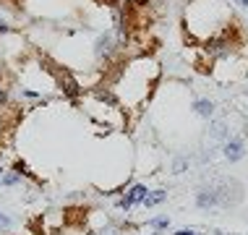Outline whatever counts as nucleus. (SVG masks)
<instances>
[{
  "label": "nucleus",
  "instance_id": "nucleus-8",
  "mask_svg": "<svg viewBox=\"0 0 248 235\" xmlns=\"http://www.w3.org/2000/svg\"><path fill=\"white\" fill-rule=\"evenodd\" d=\"M214 110H217V105H214L209 97H199L196 102H193V112H196L199 118H204V120H212Z\"/></svg>",
  "mask_w": 248,
  "mask_h": 235
},
{
  "label": "nucleus",
  "instance_id": "nucleus-1",
  "mask_svg": "<svg viewBox=\"0 0 248 235\" xmlns=\"http://www.w3.org/2000/svg\"><path fill=\"white\" fill-rule=\"evenodd\" d=\"M183 24L193 42L204 45L212 37L230 29L232 11L225 0H188L186 13H183Z\"/></svg>",
  "mask_w": 248,
  "mask_h": 235
},
{
  "label": "nucleus",
  "instance_id": "nucleus-15",
  "mask_svg": "<svg viewBox=\"0 0 248 235\" xmlns=\"http://www.w3.org/2000/svg\"><path fill=\"white\" fill-rule=\"evenodd\" d=\"M0 227H3V230H5V227H11V217H5L3 212H0Z\"/></svg>",
  "mask_w": 248,
  "mask_h": 235
},
{
  "label": "nucleus",
  "instance_id": "nucleus-7",
  "mask_svg": "<svg viewBox=\"0 0 248 235\" xmlns=\"http://www.w3.org/2000/svg\"><path fill=\"white\" fill-rule=\"evenodd\" d=\"M222 154H225L227 162H238V159H243V154H246L243 139H227L222 144Z\"/></svg>",
  "mask_w": 248,
  "mask_h": 235
},
{
  "label": "nucleus",
  "instance_id": "nucleus-9",
  "mask_svg": "<svg viewBox=\"0 0 248 235\" xmlns=\"http://www.w3.org/2000/svg\"><path fill=\"white\" fill-rule=\"evenodd\" d=\"M209 136L214 141H222V144H225V141L230 139V136H227V120H222V118L212 120V123H209Z\"/></svg>",
  "mask_w": 248,
  "mask_h": 235
},
{
  "label": "nucleus",
  "instance_id": "nucleus-3",
  "mask_svg": "<svg viewBox=\"0 0 248 235\" xmlns=\"http://www.w3.org/2000/svg\"><path fill=\"white\" fill-rule=\"evenodd\" d=\"M50 73H52V78H55V86L63 92V97H68V99H78V97H81L84 86L78 84V78L73 76L71 71L60 68V65H50Z\"/></svg>",
  "mask_w": 248,
  "mask_h": 235
},
{
  "label": "nucleus",
  "instance_id": "nucleus-13",
  "mask_svg": "<svg viewBox=\"0 0 248 235\" xmlns=\"http://www.w3.org/2000/svg\"><path fill=\"white\" fill-rule=\"evenodd\" d=\"M0 183L3 186H18L21 183V175H18V172H5V175L0 178Z\"/></svg>",
  "mask_w": 248,
  "mask_h": 235
},
{
  "label": "nucleus",
  "instance_id": "nucleus-18",
  "mask_svg": "<svg viewBox=\"0 0 248 235\" xmlns=\"http://www.w3.org/2000/svg\"><path fill=\"white\" fill-rule=\"evenodd\" d=\"M235 5H240V8H248V0H232Z\"/></svg>",
  "mask_w": 248,
  "mask_h": 235
},
{
  "label": "nucleus",
  "instance_id": "nucleus-10",
  "mask_svg": "<svg viewBox=\"0 0 248 235\" xmlns=\"http://www.w3.org/2000/svg\"><path fill=\"white\" fill-rule=\"evenodd\" d=\"M167 199V191H162V188H159V191H149V196L144 199V209H154V206H159L162 204V201Z\"/></svg>",
  "mask_w": 248,
  "mask_h": 235
},
{
  "label": "nucleus",
  "instance_id": "nucleus-21",
  "mask_svg": "<svg viewBox=\"0 0 248 235\" xmlns=\"http://www.w3.org/2000/svg\"><path fill=\"white\" fill-rule=\"evenodd\" d=\"M107 235H115V233H107Z\"/></svg>",
  "mask_w": 248,
  "mask_h": 235
},
{
  "label": "nucleus",
  "instance_id": "nucleus-6",
  "mask_svg": "<svg viewBox=\"0 0 248 235\" xmlns=\"http://www.w3.org/2000/svg\"><path fill=\"white\" fill-rule=\"evenodd\" d=\"M196 206H199V209H214V206H219L217 188H214V186L199 188V193H196Z\"/></svg>",
  "mask_w": 248,
  "mask_h": 235
},
{
  "label": "nucleus",
  "instance_id": "nucleus-19",
  "mask_svg": "<svg viewBox=\"0 0 248 235\" xmlns=\"http://www.w3.org/2000/svg\"><path fill=\"white\" fill-rule=\"evenodd\" d=\"M214 235H227V233H222V230H214Z\"/></svg>",
  "mask_w": 248,
  "mask_h": 235
},
{
  "label": "nucleus",
  "instance_id": "nucleus-14",
  "mask_svg": "<svg viewBox=\"0 0 248 235\" xmlns=\"http://www.w3.org/2000/svg\"><path fill=\"white\" fill-rule=\"evenodd\" d=\"M183 170H188V159H186V157H178L175 162H172V172H175V175H180Z\"/></svg>",
  "mask_w": 248,
  "mask_h": 235
},
{
  "label": "nucleus",
  "instance_id": "nucleus-4",
  "mask_svg": "<svg viewBox=\"0 0 248 235\" xmlns=\"http://www.w3.org/2000/svg\"><path fill=\"white\" fill-rule=\"evenodd\" d=\"M217 188V199H219V206H235L240 201V183H235V180H225V183L214 186Z\"/></svg>",
  "mask_w": 248,
  "mask_h": 235
},
{
  "label": "nucleus",
  "instance_id": "nucleus-20",
  "mask_svg": "<svg viewBox=\"0 0 248 235\" xmlns=\"http://www.w3.org/2000/svg\"><path fill=\"white\" fill-rule=\"evenodd\" d=\"M149 235H159V233H149Z\"/></svg>",
  "mask_w": 248,
  "mask_h": 235
},
{
  "label": "nucleus",
  "instance_id": "nucleus-17",
  "mask_svg": "<svg viewBox=\"0 0 248 235\" xmlns=\"http://www.w3.org/2000/svg\"><path fill=\"white\" fill-rule=\"evenodd\" d=\"M172 235H199L196 230H178V233H172Z\"/></svg>",
  "mask_w": 248,
  "mask_h": 235
},
{
  "label": "nucleus",
  "instance_id": "nucleus-5",
  "mask_svg": "<svg viewBox=\"0 0 248 235\" xmlns=\"http://www.w3.org/2000/svg\"><path fill=\"white\" fill-rule=\"evenodd\" d=\"M146 196H149V188H146L144 183H136V186H131L128 191H125V196L118 201V206L123 212H128V209H133V206H141Z\"/></svg>",
  "mask_w": 248,
  "mask_h": 235
},
{
  "label": "nucleus",
  "instance_id": "nucleus-12",
  "mask_svg": "<svg viewBox=\"0 0 248 235\" xmlns=\"http://www.w3.org/2000/svg\"><path fill=\"white\" fill-rule=\"evenodd\" d=\"M13 170H16L21 178H31V180H34V172H31V170H29V165H26V162H21V159H16V165H13Z\"/></svg>",
  "mask_w": 248,
  "mask_h": 235
},
{
  "label": "nucleus",
  "instance_id": "nucleus-2",
  "mask_svg": "<svg viewBox=\"0 0 248 235\" xmlns=\"http://www.w3.org/2000/svg\"><path fill=\"white\" fill-rule=\"evenodd\" d=\"M159 76V65L157 60L149 55H136L131 60H125L120 73L115 76V92L118 102H128V105H141L149 97L154 81Z\"/></svg>",
  "mask_w": 248,
  "mask_h": 235
},
{
  "label": "nucleus",
  "instance_id": "nucleus-16",
  "mask_svg": "<svg viewBox=\"0 0 248 235\" xmlns=\"http://www.w3.org/2000/svg\"><path fill=\"white\" fill-rule=\"evenodd\" d=\"M8 31H11V26H8V24H5V21H3V18H0V34H8Z\"/></svg>",
  "mask_w": 248,
  "mask_h": 235
},
{
  "label": "nucleus",
  "instance_id": "nucleus-11",
  "mask_svg": "<svg viewBox=\"0 0 248 235\" xmlns=\"http://www.w3.org/2000/svg\"><path fill=\"white\" fill-rule=\"evenodd\" d=\"M146 225H149L154 233H159V230H167V227H170V219H167V217H154V219H149Z\"/></svg>",
  "mask_w": 248,
  "mask_h": 235
}]
</instances>
